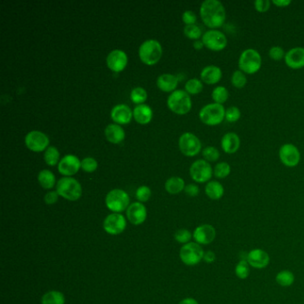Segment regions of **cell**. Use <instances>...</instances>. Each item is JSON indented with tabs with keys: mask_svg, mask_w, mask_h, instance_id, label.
<instances>
[{
	"mask_svg": "<svg viewBox=\"0 0 304 304\" xmlns=\"http://www.w3.org/2000/svg\"><path fill=\"white\" fill-rule=\"evenodd\" d=\"M220 145L223 152L228 155L236 154L241 146L240 136L236 132H227L221 137Z\"/></svg>",
	"mask_w": 304,
	"mask_h": 304,
	"instance_id": "cell-21",
	"label": "cell"
},
{
	"mask_svg": "<svg viewBox=\"0 0 304 304\" xmlns=\"http://www.w3.org/2000/svg\"><path fill=\"white\" fill-rule=\"evenodd\" d=\"M204 260L206 263H213L216 260V254L212 251H207L204 252Z\"/></svg>",
	"mask_w": 304,
	"mask_h": 304,
	"instance_id": "cell-50",
	"label": "cell"
},
{
	"mask_svg": "<svg viewBox=\"0 0 304 304\" xmlns=\"http://www.w3.org/2000/svg\"><path fill=\"white\" fill-rule=\"evenodd\" d=\"M103 227L104 231L109 235L117 236L124 232L127 227V220L120 213H112L104 219Z\"/></svg>",
	"mask_w": 304,
	"mask_h": 304,
	"instance_id": "cell-13",
	"label": "cell"
},
{
	"mask_svg": "<svg viewBox=\"0 0 304 304\" xmlns=\"http://www.w3.org/2000/svg\"><path fill=\"white\" fill-rule=\"evenodd\" d=\"M179 83V79L178 77L170 74V73H164L158 77L156 80L157 87L160 88L164 92H173L175 91V88H177Z\"/></svg>",
	"mask_w": 304,
	"mask_h": 304,
	"instance_id": "cell-24",
	"label": "cell"
},
{
	"mask_svg": "<svg viewBox=\"0 0 304 304\" xmlns=\"http://www.w3.org/2000/svg\"><path fill=\"white\" fill-rule=\"evenodd\" d=\"M151 189L147 186H141L136 189V197L140 203L147 202L151 197Z\"/></svg>",
	"mask_w": 304,
	"mask_h": 304,
	"instance_id": "cell-45",
	"label": "cell"
},
{
	"mask_svg": "<svg viewBox=\"0 0 304 304\" xmlns=\"http://www.w3.org/2000/svg\"><path fill=\"white\" fill-rule=\"evenodd\" d=\"M235 273L239 279H246L250 275V265L246 259L239 260L235 268Z\"/></svg>",
	"mask_w": 304,
	"mask_h": 304,
	"instance_id": "cell-39",
	"label": "cell"
},
{
	"mask_svg": "<svg viewBox=\"0 0 304 304\" xmlns=\"http://www.w3.org/2000/svg\"><path fill=\"white\" fill-rule=\"evenodd\" d=\"M294 280H295L294 274L287 269L281 270L276 274V282L283 287L291 286L294 283Z\"/></svg>",
	"mask_w": 304,
	"mask_h": 304,
	"instance_id": "cell-30",
	"label": "cell"
},
{
	"mask_svg": "<svg viewBox=\"0 0 304 304\" xmlns=\"http://www.w3.org/2000/svg\"><path fill=\"white\" fill-rule=\"evenodd\" d=\"M25 144L32 152H43L48 147L49 138L45 133L32 130L25 136Z\"/></svg>",
	"mask_w": 304,
	"mask_h": 304,
	"instance_id": "cell-14",
	"label": "cell"
},
{
	"mask_svg": "<svg viewBox=\"0 0 304 304\" xmlns=\"http://www.w3.org/2000/svg\"><path fill=\"white\" fill-rule=\"evenodd\" d=\"M185 89H186V92H188L189 95L200 94L204 89L203 81L197 78L190 79L186 82Z\"/></svg>",
	"mask_w": 304,
	"mask_h": 304,
	"instance_id": "cell-34",
	"label": "cell"
},
{
	"mask_svg": "<svg viewBox=\"0 0 304 304\" xmlns=\"http://www.w3.org/2000/svg\"><path fill=\"white\" fill-rule=\"evenodd\" d=\"M246 260L250 267L256 269H262L268 267L270 261V257L268 252L262 249H253L247 253Z\"/></svg>",
	"mask_w": 304,
	"mask_h": 304,
	"instance_id": "cell-18",
	"label": "cell"
},
{
	"mask_svg": "<svg viewBox=\"0 0 304 304\" xmlns=\"http://www.w3.org/2000/svg\"><path fill=\"white\" fill-rule=\"evenodd\" d=\"M169 108L180 115H184L192 108V100L186 90H175L169 96L167 100Z\"/></svg>",
	"mask_w": 304,
	"mask_h": 304,
	"instance_id": "cell-5",
	"label": "cell"
},
{
	"mask_svg": "<svg viewBox=\"0 0 304 304\" xmlns=\"http://www.w3.org/2000/svg\"><path fill=\"white\" fill-rule=\"evenodd\" d=\"M272 2L269 0H256L253 2V7L257 12L265 13L269 10Z\"/></svg>",
	"mask_w": 304,
	"mask_h": 304,
	"instance_id": "cell-46",
	"label": "cell"
},
{
	"mask_svg": "<svg viewBox=\"0 0 304 304\" xmlns=\"http://www.w3.org/2000/svg\"><path fill=\"white\" fill-rule=\"evenodd\" d=\"M179 147L180 152L188 157L197 156L203 150L200 139L191 132L183 133L180 136Z\"/></svg>",
	"mask_w": 304,
	"mask_h": 304,
	"instance_id": "cell-11",
	"label": "cell"
},
{
	"mask_svg": "<svg viewBox=\"0 0 304 304\" xmlns=\"http://www.w3.org/2000/svg\"><path fill=\"white\" fill-rule=\"evenodd\" d=\"M230 173H231V166L227 162H220L213 168V176L219 180H223L228 178L230 175Z\"/></svg>",
	"mask_w": 304,
	"mask_h": 304,
	"instance_id": "cell-33",
	"label": "cell"
},
{
	"mask_svg": "<svg viewBox=\"0 0 304 304\" xmlns=\"http://www.w3.org/2000/svg\"><path fill=\"white\" fill-rule=\"evenodd\" d=\"M189 174L196 183H208L213 176V168L207 161L198 159L191 164Z\"/></svg>",
	"mask_w": 304,
	"mask_h": 304,
	"instance_id": "cell-9",
	"label": "cell"
},
{
	"mask_svg": "<svg viewBox=\"0 0 304 304\" xmlns=\"http://www.w3.org/2000/svg\"><path fill=\"white\" fill-rule=\"evenodd\" d=\"M284 63L289 68L299 70L304 67V48L294 47L289 49L284 56Z\"/></svg>",
	"mask_w": 304,
	"mask_h": 304,
	"instance_id": "cell-20",
	"label": "cell"
},
{
	"mask_svg": "<svg viewBox=\"0 0 304 304\" xmlns=\"http://www.w3.org/2000/svg\"><path fill=\"white\" fill-rule=\"evenodd\" d=\"M58 197H59V195L56 191H49L45 195V203L48 205L55 204L58 201Z\"/></svg>",
	"mask_w": 304,
	"mask_h": 304,
	"instance_id": "cell-48",
	"label": "cell"
},
{
	"mask_svg": "<svg viewBox=\"0 0 304 304\" xmlns=\"http://www.w3.org/2000/svg\"><path fill=\"white\" fill-rule=\"evenodd\" d=\"M80 168H81V162L73 155L64 156L58 164V171L64 176H72L79 172Z\"/></svg>",
	"mask_w": 304,
	"mask_h": 304,
	"instance_id": "cell-17",
	"label": "cell"
},
{
	"mask_svg": "<svg viewBox=\"0 0 304 304\" xmlns=\"http://www.w3.org/2000/svg\"><path fill=\"white\" fill-rule=\"evenodd\" d=\"M272 4L277 8H286L292 4L291 0H273Z\"/></svg>",
	"mask_w": 304,
	"mask_h": 304,
	"instance_id": "cell-51",
	"label": "cell"
},
{
	"mask_svg": "<svg viewBox=\"0 0 304 304\" xmlns=\"http://www.w3.org/2000/svg\"><path fill=\"white\" fill-rule=\"evenodd\" d=\"M216 229L210 224L198 226L193 233V238L200 245L212 244L216 238Z\"/></svg>",
	"mask_w": 304,
	"mask_h": 304,
	"instance_id": "cell-15",
	"label": "cell"
},
{
	"mask_svg": "<svg viewBox=\"0 0 304 304\" xmlns=\"http://www.w3.org/2000/svg\"><path fill=\"white\" fill-rule=\"evenodd\" d=\"M104 135L106 139L112 144H120V142L124 140L125 131L120 125L109 124L104 129Z\"/></svg>",
	"mask_w": 304,
	"mask_h": 304,
	"instance_id": "cell-25",
	"label": "cell"
},
{
	"mask_svg": "<svg viewBox=\"0 0 304 304\" xmlns=\"http://www.w3.org/2000/svg\"><path fill=\"white\" fill-rule=\"evenodd\" d=\"M60 157V153L56 146H48L44 153V160L49 166H55L58 163Z\"/></svg>",
	"mask_w": 304,
	"mask_h": 304,
	"instance_id": "cell-36",
	"label": "cell"
},
{
	"mask_svg": "<svg viewBox=\"0 0 304 304\" xmlns=\"http://www.w3.org/2000/svg\"><path fill=\"white\" fill-rule=\"evenodd\" d=\"M185 181L180 177H172L165 182V189L171 195H177L185 190Z\"/></svg>",
	"mask_w": 304,
	"mask_h": 304,
	"instance_id": "cell-28",
	"label": "cell"
},
{
	"mask_svg": "<svg viewBox=\"0 0 304 304\" xmlns=\"http://www.w3.org/2000/svg\"><path fill=\"white\" fill-rule=\"evenodd\" d=\"M222 70L214 64L205 66L200 73L201 80L207 85H215L222 79Z\"/></svg>",
	"mask_w": 304,
	"mask_h": 304,
	"instance_id": "cell-22",
	"label": "cell"
},
{
	"mask_svg": "<svg viewBox=\"0 0 304 304\" xmlns=\"http://www.w3.org/2000/svg\"><path fill=\"white\" fill-rule=\"evenodd\" d=\"M204 252L200 244L196 242H190L184 244L180 249V260L188 266H195L204 260Z\"/></svg>",
	"mask_w": 304,
	"mask_h": 304,
	"instance_id": "cell-8",
	"label": "cell"
},
{
	"mask_svg": "<svg viewBox=\"0 0 304 304\" xmlns=\"http://www.w3.org/2000/svg\"><path fill=\"white\" fill-rule=\"evenodd\" d=\"M147 98V92L144 88L136 87L133 88L130 92V99L134 104H143Z\"/></svg>",
	"mask_w": 304,
	"mask_h": 304,
	"instance_id": "cell-40",
	"label": "cell"
},
{
	"mask_svg": "<svg viewBox=\"0 0 304 304\" xmlns=\"http://www.w3.org/2000/svg\"><path fill=\"white\" fill-rule=\"evenodd\" d=\"M179 304H199L198 301L194 299V298H186L184 300H181Z\"/></svg>",
	"mask_w": 304,
	"mask_h": 304,
	"instance_id": "cell-53",
	"label": "cell"
},
{
	"mask_svg": "<svg viewBox=\"0 0 304 304\" xmlns=\"http://www.w3.org/2000/svg\"><path fill=\"white\" fill-rule=\"evenodd\" d=\"M133 117L137 123L147 124L152 120V109L147 104H138L133 110Z\"/></svg>",
	"mask_w": 304,
	"mask_h": 304,
	"instance_id": "cell-26",
	"label": "cell"
},
{
	"mask_svg": "<svg viewBox=\"0 0 304 304\" xmlns=\"http://www.w3.org/2000/svg\"><path fill=\"white\" fill-rule=\"evenodd\" d=\"M40 186L44 189H51L56 186V176L49 170H42L38 175Z\"/></svg>",
	"mask_w": 304,
	"mask_h": 304,
	"instance_id": "cell-29",
	"label": "cell"
},
{
	"mask_svg": "<svg viewBox=\"0 0 304 304\" xmlns=\"http://www.w3.org/2000/svg\"><path fill=\"white\" fill-rule=\"evenodd\" d=\"M229 97V92L228 88L224 86H217L213 88L212 92V100L217 104H223L228 101Z\"/></svg>",
	"mask_w": 304,
	"mask_h": 304,
	"instance_id": "cell-32",
	"label": "cell"
},
{
	"mask_svg": "<svg viewBox=\"0 0 304 304\" xmlns=\"http://www.w3.org/2000/svg\"><path fill=\"white\" fill-rule=\"evenodd\" d=\"M126 214L128 221L136 226L144 223L147 217L146 208L140 202H136L130 204L126 211Z\"/></svg>",
	"mask_w": 304,
	"mask_h": 304,
	"instance_id": "cell-19",
	"label": "cell"
},
{
	"mask_svg": "<svg viewBox=\"0 0 304 304\" xmlns=\"http://www.w3.org/2000/svg\"><path fill=\"white\" fill-rule=\"evenodd\" d=\"M127 64H128L127 54L120 49L112 50V52L109 53L106 58V64L112 72H122L126 68Z\"/></svg>",
	"mask_w": 304,
	"mask_h": 304,
	"instance_id": "cell-16",
	"label": "cell"
},
{
	"mask_svg": "<svg viewBox=\"0 0 304 304\" xmlns=\"http://www.w3.org/2000/svg\"><path fill=\"white\" fill-rule=\"evenodd\" d=\"M193 47L196 50H202L204 48V45L202 40H198L193 43Z\"/></svg>",
	"mask_w": 304,
	"mask_h": 304,
	"instance_id": "cell-52",
	"label": "cell"
},
{
	"mask_svg": "<svg viewBox=\"0 0 304 304\" xmlns=\"http://www.w3.org/2000/svg\"><path fill=\"white\" fill-rule=\"evenodd\" d=\"M201 19L210 30H218L224 25L227 12L219 0H204L200 7Z\"/></svg>",
	"mask_w": 304,
	"mask_h": 304,
	"instance_id": "cell-1",
	"label": "cell"
},
{
	"mask_svg": "<svg viewBox=\"0 0 304 304\" xmlns=\"http://www.w3.org/2000/svg\"><path fill=\"white\" fill-rule=\"evenodd\" d=\"M204 47L211 51L220 52L228 46V38L220 30H208L202 37Z\"/></svg>",
	"mask_w": 304,
	"mask_h": 304,
	"instance_id": "cell-10",
	"label": "cell"
},
{
	"mask_svg": "<svg viewBox=\"0 0 304 304\" xmlns=\"http://www.w3.org/2000/svg\"><path fill=\"white\" fill-rule=\"evenodd\" d=\"M56 192L59 196L69 201H77L82 195V188L78 180L71 177H64L57 181Z\"/></svg>",
	"mask_w": 304,
	"mask_h": 304,
	"instance_id": "cell-4",
	"label": "cell"
},
{
	"mask_svg": "<svg viewBox=\"0 0 304 304\" xmlns=\"http://www.w3.org/2000/svg\"><path fill=\"white\" fill-rule=\"evenodd\" d=\"M184 191L188 196L196 197V196L199 195L200 189H199V187L196 184H188L186 186Z\"/></svg>",
	"mask_w": 304,
	"mask_h": 304,
	"instance_id": "cell-49",
	"label": "cell"
},
{
	"mask_svg": "<svg viewBox=\"0 0 304 304\" xmlns=\"http://www.w3.org/2000/svg\"><path fill=\"white\" fill-rule=\"evenodd\" d=\"M262 58L260 53L254 48H246L241 53L238 59V68L246 75H252L260 71Z\"/></svg>",
	"mask_w": 304,
	"mask_h": 304,
	"instance_id": "cell-2",
	"label": "cell"
},
{
	"mask_svg": "<svg viewBox=\"0 0 304 304\" xmlns=\"http://www.w3.org/2000/svg\"><path fill=\"white\" fill-rule=\"evenodd\" d=\"M204 191L211 200L217 201L220 200L224 196L225 188L218 180H211L205 186Z\"/></svg>",
	"mask_w": 304,
	"mask_h": 304,
	"instance_id": "cell-27",
	"label": "cell"
},
{
	"mask_svg": "<svg viewBox=\"0 0 304 304\" xmlns=\"http://www.w3.org/2000/svg\"><path fill=\"white\" fill-rule=\"evenodd\" d=\"M241 111L240 109L238 108L236 105L229 106L226 109L225 112V120L230 123H235L236 121L240 120Z\"/></svg>",
	"mask_w": 304,
	"mask_h": 304,
	"instance_id": "cell-41",
	"label": "cell"
},
{
	"mask_svg": "<svg viewBox=\"0 0 304 304\" xmlns=\"http://www.w3.org/2000/svg\"><path fill=\"white\" fill-rule=\"evenodd\" d=\"M230 80H231V84H232L233 87L238 88V89L244 88L247 84L246 74L240 71L239 69L233 72Z\"/></svg>",
	"mask_w": 304,
	"mask_h": 304,
	"instance_id": "cell-35",
	"label": "cell"
},
{
	"mask_svg": "<svg viewBox=\"0 0 304 304\" xmlns=\"http://www.w3.org/2000/svg\"><path fill=\"white\" fill-rule=\"evenodd\" d=\"M106 207L113 213H120L127 211L129 204V196L122 189H112L105 197Z\"/></svg>",
	"mask_w": 304,
	"mask_h": 304,
	"instance_id": "cell-7",
	"label": "cell"
},
{
	"mask_svg": "<svg viewBox=\"0 0 304 304\" xmlns=\"http://www.w3.org/2000/svg\"><path fill=\"white\" fill-rule=\"evenodd\" d=\"M133 112L126 104L115 105L111 111V117L117 124H128L132 119Z\"/></svg>",
	"mask_w": 304,
	"mask_h": 304,
	"instance_id": "cell-23",
	"label": "cell"
},
{
	"mask_svg": "<svg viewBox=\"0 0 304 304\" xmlns=\"http://www.w3.org/2000/svg\"><path fill=\"white\" fill-rule=\"evenodd\" d=\"M97 167H98V164L96 159L93 157H86L81 161V169L84 172L91 173V172H95Z\"/></svg>",
	"mask_w": 304,
	"mask_h": 304,
	"instance_id": "cell-44",
	"label": "cell"
},
{
	"mask_svg": "<svg viewBox=\"0 0 304 304\" xmlns=\"http://www.w3.org/2000/svg\"><path fill=\"white\" fill-rule=\"evenodd\" d=\"M138 55L144 64L154 65L159 62L163 55L162 45L158 40H145L139 47Z\"/></svg>",
	"mask_w": 304,
	"mask_h": 304,
	"instance_id": "cell-6",
	"label": "cell"
},
{
	"mask_svg": "<svg viewBox=\"0 0 304 304\" xmlns=\"http://www.w3.org/2000/svg\"><path fill=\"white\" fill-rule=\"evenodd\" d=\"M182 20L186 25H193L196 24L197 21L196 13L193 12L191 10H187L183 13L182 15Z\"/></svg>",
	"mask_w": 304,
	"mask_h": 304,
	"instance_id": "cell-47",
	"label": "cell"
},
{
	"mask_svg": "<svg viewBox=\"0 0 304 304\" xmlns=\"http://www.w3.org/2000/svg\"><path fill=\"white\" fill-rule=\"evenodd\" d=\"M65 303V297L63 292L59 291H50L45 293L42 299L41 304H64Z\"/></svg>",
	"mask_w": 304,
	"mask_h": 304,
	"instance_id": "cell-31",
	"label": "cell"
},
{
	"mask_svg": "<svg viewBox=\"0 0 304 304\" xmlns=\"http://www.w3.org/2000/svg\"><path fill=\"white\" fill-rule=\"evenodd\" d=\"M175 240L177 242H179L180 244H188L190 243V240L192 239L193 235L192 233L190 232L188 229H179L176 233H175Z\"/></svg>",
	"mask_w": 304,
	"mask_h": 304,
	"instance_id": "cell-42",
	"label": "cell"
},
{
	"mask_svg": "<svg viewBox=\"0 0 304 304\" xmlns=\"http://www.w3.org/2000/svg\"><path fill=\"white\" fill-rule=\"evenodd\" d=\"M184 32L185 36L190 39V40H198L202 39L203 37V32H202V29L196 25V24H193V25H186L183 30Z\"/></svg>",
	"mask_w": 304,
	"mask_h": 304,
	"instance_id": "cell-37",
	"label": "cell"
},
{
	"mask_svg": "<svg viewBox=\"0 0 304 304\" xmlns=\"http://www.w3.org/2000/svg\"><path fill=\"white\" fill-rule=\"evenodd\" d=\"M286 52H284V48L280 46H273L268 50V56L273 61H281L284 59Z\"/></svg>",
	"mask_w": 304,
	"mask_h": 304,
	"instance_id": "cell-43",
	"label": "cell"
},
{
	"mask_svg": "<svg viewBox=\"0 0 304 304\" xmlns=\"http://www.w3.org/2000/svg\"><path fill=\"white\" fill-rule=\"evenodd\" d=\"M202 155H203L204 160L207 161L210 164L217 162L220 159V153L219 149L215 147V146H212V145L204 147L202 150Z\"/></svg>",
	"mask_w": 304,
	"mask_h": 304,
	"instance_id": "cell-38",
	"label": "cell"
},
{
	"mask_svg": "<svg viewBox=\"0 0 304 304\" xmlns=\"http://www.w3.org/2000/svg\"><path fill=\"white\" fill-rule=\"evenodd\" d=\"M281 164L287 168L296 167L300 162V152L295 144L285 143L282 144L278 151Z\"/></svg>",
	"mask_w": 304,
	"mask_h": 304,
	"instance_id": "cell-12",
	"label": "cell"
},
{
	"mask_svg": "<svg viewBox=\"0 0 304 304\" xmlns=\"http://www.w3.org/2000/svg\"><path fill=\"white\" fill-rule=\"evenodd\" d=\"M225 109L223 104L210 103L201 108L199 118L204 124L207 126L220 125L225 120Z\"/></svg>",
	"mask_w": 304,
	"mask_h": 304,
	"instance_id": "cell-3",
	"label": "cell"
}]
</instances>
